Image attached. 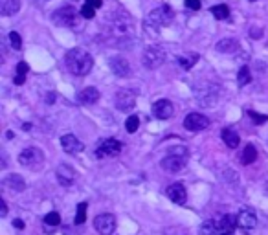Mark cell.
Masks as SVG:
<instances>
[{
    "label": "cell",
    "instance_id": "6da1fadb",
    "mask_svg": "<svg viewBox=\"0 0 268 235\" xmlns=\"http://www.w3.org/2000/svg\"><path fill=\"white\" fill-rule=\"evenodd\" d=\"M66 68L74 74V76H87L88 72L92 70L94 66V59L92 55L88 54L87 50L83 48H72L70 52L64 57Z\"/></svg>",
    "mask_w": 268,
    "mask_h": 235
},
{
    "label": "cell",
    "instance_id": "7a4b0ae2",
    "mask_svg": "<svg viewBox=\"0 0 268 235\" xmlns=\"http://www.w3.org/2000/svg\"><path fill=\"white\" fill-rule=\"evenodd\" d=\"M221 88L211 81H198L195 85V98L200 107H215V103L219 101Z\"/></svg>",
    "mask_w": 268,
    "mask_h": 235
},
{
    "label": "cell",
    "instance_id": "3957f363",
    "mask_svg": "<svg viewBox=\"0 0 268 235\" xmlns=\"http://www.w3.org/2000/svg\"><path fill=\"white\" fill-rule=\"evenodd\" d=\"M173 9L169 8L167 4H162L160 8L153 9L145 20V30H151V28H162V26H167V24L173 22Z\"/></svg>",
    "mask_w": 268,
    "mask_h": 235
},
{
    "label": "cell",
    "instance_id": "277c9868",
    "mask_svg": "<svg viewBox=\"0 0 268 235\" xmlns=\"http://www.w3.org/2000/svg\"><path fill=\"white\" fill-rule=\"evenodd\" d=\"M142 63L147 70H156V68H160L162 64L166 63V50L162 46H158V44L145 48V52L142 55Z\"/></svg>",
    "mask_w": 268,
    "mask_h": 235
},
{
    "label": "cell",
    "instance_id": "5b68a950",
    "mask_svg": "<svg viewBox=\"0 0 268 235\" xmlns=\"http://www.w3.org/2000/svg\"><path fill=\"white\" fill-rule=\"evenodd\" d=\"M19 164L28 167V169H40L44 164V155L39 147H26L19 155Z\"/></svg>",
    "mask_w": 268,
    "mask_h": 235
},
{
    "label": "cell",
    "instance_id": "8992f818",
    "mask_svg": "<svg viewBox=\"0 0 268 235\" xmlns=\"http://www.w3.org/2000/svg\"><path fill=\"white\" fill-rule=\"evenodd\" d=\"M52 20L57 24V26H66V28H74L77 24V13H76V8L74 6H63L54 11L52 15Z\"/></svg>",
    "mask_w": 268,
    "mask_h": 235
},
{
    "label": "cell",
    "instance_id": "52a82bcc",
    "mask_svg": "<svg viewBox=\"0 0 268 235\" xmlns=\"http://www.w3.org/2000/svg\"><path fill=\"white\" fill-rule=\"evenodd\" d=\"M112 33H116L118 37H125L133 32V20L127 13H119V15H112Z\"/></svg>",
    "mask_w": 268,
    "mask_h": 235
},
{
    "label": "cell",
    "instance_id": "ba28073f",
    "mask_svg": "<svg viewBox=\"0 0 268 235\" xmlns=\"http://www.w3.org/2000/svg\"><path fill=\"white\" fill-rule=\"evenodd\" d=\"M121 141L114 140V138H109V140H103L99 143V147L96 149V157L97 158H112V157H118L121 153Z\"/></svg>",
    "mask_w": 268,
    "mask_h": 235
},
{
    "label": "cell",
    "instance_id": "9c48e42d",
    "mask_svg": "<svg viewBox=\"0 0 268 235\" xmlns=\"http://www.w3.org/2000/svg\"><path fill=\"white\" fill-rule=\"evenodd\" d=\"M94 228L97 234L101 235H112L114 230H116V219L111 213H103V215H97L94 219Z\"/></svg>",
    "mask_w": 268,
    "mask_h": 235
},
{
    "label": "cell",
    "instance_id": "30bf717a",
    "mask_svg": "<svg viewBox=\"0 0 268 235\" xmlns=\"http://www.w3.org/2000/svg\"><path fill=\"white\" fill-rule=\"evenodd\" d=\"M114 101H116V109L121 110V112H129V110H133L136 107V94H134L133 90H119L116 98H114Z\"/></svg>",
    "mask_w": 268,
    "mask_h": 235
},
{
    "label": "cell",
    "instance_id": "8fae6325",
    "mask_svg": "<svg viewBox=\"0 0 268 235\" xmlns=\"http://www.w3.org/2000/svg\"><path fill=\"white\" fill-rule=\"evenodd\" d=\"M237 222H239V228L245 230V232H250L253 228L257 226V215L253 212L252 208H243L237 213Z\"/></svg>",
    "mask_w": 268,
    "mask_h": 235
},
{
    "label": "cell",
    "instance_id": "7c38bea8",
    "mask_svg": "<svg viewBox=\"0 0 268 235\" xmlns=\"http://www.w3.org/2000/svg\"><path fill=\"white\" fill-rule=\"evenodd\" d=\"M208 125H210V119L202 116V114H198V112H190L184 118V127L188 131H204Z\"/></svg>",
    "mask_w": 268,
    "mask_h": 235
},
{
    "label": "cell",
    "instance_id": "4fadbf2b",
    "mask_svg": "<svg viewBox=\"0 0 268 235\" xmlns=\"http://www.w3.org/2000/svg\"><path fill=\"white\" fill-rule=\"evenodd\" d=\"M166 195H167V198H169L171 202L178 204V206H184L186 200H188V191H186V188L182 186L180 182L171 184V186L166 189Z\"/></svg>",
    "mask_w": 268,
    "mask_h": 235
},
{
    "label": "cell",
    "instance_id": "5bb4252c",
    "mask_svg": "<svg viewBox=\"0 0 268 235\" xmlns=\"http://www.w3.org/2000/svg\"><path fill=\"white\" fill-rule=\"evenodd\" d=\"M109 66H111L112 74H116L118 78H127V76L131 74L129 61H127L125 57H121V55H114V57H111Z\"/></svg>",
    "mask_w": 268,
    "mask_h": 235
},
{
    "label": "cell",
    "instance_id": "9a60e30c",
    "mask_svg": "<svg viewBox=\"0 0 268 235\" xmlns=\"http://www.w3.org/2000/svg\"><path fill=\"white\" fill-rule=\"evenodd\" d=\"M173 103L169 99H158L153 105V116L158 118V119H169L173 116Z\"/></svg>",
    "mask_w": 268,
    "mask_h": 235
},
{
    "label": "cell",
    "instance_id": "2e32d148",
    "mask_svg": "<svg viewBox=\"0 0 268 235\" xmlns=\"http://www.w3.org/2000/svg\"><path fill=\"white\" fill-rule=\"evenodd\" d=\"M186 160H188L186 157H178V155H171V153H169L160 164H162V167H164L166 171L176 173V171H180L182 167L186 165Z\"/></svg>",
    "mask_w": 268,
    "mask_h": 235
},
{
    "label": "cell",
    "instance_id": "e0dca14e",
    "mask_svg": "<svg viewBox=\"0 0 268 235\" xmlns=\"http://www.w3.org/2000/svg\"><path fill=\"white\" fill-rule=\"evenodd\" d=\"M56 176H57V182H59L61 186H66V188H68V186H72L74 180H76V171L72 169L70 165L61 164L59 167H57Z\"/></svg>",
    "mask_w": 268,
    "mask_h": 235
},
{
    "label": "cell",
    "instance_id": "ac0fdd59",
    "mask_svg": "<svg viewBox=\"0 0 268 235\" xmlns=\"http://www.w3.org/2000/svg\"><path fill=\"white\" fill-rule=\"evenodd\" d=\"M61 145H63L64 153H68V155H77V153H81V151L85 149V145L74 134H64L63 138H61Z\"/></svg>",
    "mask_w": 268,
    "mask_h": 235
},
{
    "label": "cell",
    "instance_id": "d6986e66",
    "mask_svg": "<svg viewBox=\"0 0 268 235\" xmlns=\"http://www.w3.org/2000/svg\"><path fill=\"white\" fill-rule=\"evenodd\" d=\"M2 186L6 189H9V191H13V193H20V191L26 189V182H24V178L20 175H15V173H13V175H8V176L4 178Z\"/></svg>",
    "mask_w": 268,
    "mask_h": 235
},
{
    "label": "cell",
    "instance_id": "ffe728a7",
    "mask_svg": "<svg viewBox=\"0 0 268 235\" xmlns=\"http://www.w3.org/2000/svg\"><path fill=\"white\" fill-rule=\"evenodd\" d=\"M237 226H239V222H237L235 215H222L221 220L217 222V230H219V234H224V232H233Z\"/></svg>",
    "mask_w": 268,
    "mask_h": 235
},
{
    "label": "cell",
    "instance_id": "44dd1931",
    "mask_svg": "<svg viewBox=\"0 0 268 235\" xmlns=\"http://www.w3.org/2000/svg\"><path fill=\"white\" fill-rule=\"evenodd\" d=\"M77 98L83 105H92V103H96L99 99V92H97V88H94V86H87L85 90L79 92Z\"/></svg>",
    "mask_w": 268,
    "mask_h": 235
},
{
    "label": "cell",
    "instance_id": "7402d4cb",
    "mask_svg": "<svg viewBox=\"0 0 268 235\" xmlns=\"http://www.w3.org/2000/svg\"><path fill=\"white\" fill-rule=\"evenodd\" d=\"M20 9V0H0V13L4 17L15 15Z\"/></svg>",
    "mask_w": 268,
    "mask_h": 235
},
{
    "label": "cell",
    "instance_id": "603a6c76",
    "mask_svg": "<svg viewBox=\"0 0 268 235\" xmlns=\"http://www.w3.org/2000/svg\"><path fill=\"white\" fill-rule=\"evenodd\" d=\"M239 50V42L235 39H221L217 42V52L221 54H235Z\"/></svg>",
    "mask_w": 268,
    "mask_h": 235
},
{
    "label": "cell",
    "instance_id": "cb8c5ba5",
    "mask_svg": "<svg viewBox=\"0 0 268 235\" xmlns=\"http://www.w3.org/2000/svg\"><path fill=\"white\" fill-rule=\"evenodd\" d=\"M222 140H224V143L228 145L230 149H235L237 145H239V134L235 133V131H231V129H224L222 131Z\"/></svg>",
    "mask_w": 268,
    "mask_h": 235
},
{
    "label": "cell",
    "instance_id": "d4e9b609",
    "mask_svg": "<svg viewBox=\"0 0 268 235\" xmlns=\"http://www.w3.org/2000/svg\"><path fill=\"white\" fill-rule=\"evenodd\" d=\"M255 158H257V149L253 147V145H246L245 151H243V157H241V160H243V164L248 165L252 164V162H255Z\"/></svg>",
    "mask_w": 268,
    "mask_h": 235
},
{
    "label": "cell",
    "instance_id": "484cf974",
    "mask_svg": "<svg viewBox=\"0 0 268 235\" xmlns=\"http://www.w3.org/2000/svg\"><path fill=\"white\" fill-rule=\"evenodd\" d=\"M198 234L200 235H217L219 234V230H217V222H213V220H206L200 224L198 228Z\"/></svg>",
    "mask_w": 268,
    "mask_h": 235
},
{
    "label": "cell",
    "instance_id": "4316f807",
    "mask_svg": "<svg viewBox=\"0 0 268 235\" xmlns=\"http://www.w3.org/2000/svg\"><path fill=\"white\" fill-rule=\"evenodd\" d=\"M250 81H252L250 68H248V66H243V68L239 70V74H237V83H239V86H245V85H248Z\"/></svg>",
    "mask_w": 268,
    "mask_h": 235
},
{
    "label": "cell",
    "instance_id": "83f0119b",
    "mask_svg": "<svg viewBox=\"0 0 268 235\" xmlns=\"http://www.w3.org/2000/svg\"><path fill=\"white\" fill-rule=\"evenodd\" d=\"M198 61V55L197 54H191V55H186V57H178V63H180L182 68L190 70L191 66H195Z\"/></svg>",
    "mask_w": 268,
    "mask_h": 235
},
{
    "label": "cell",
    "instance_id": "f1b7e54d",
    "mask_svg": "<svg viewBox=\"0 0 268 235\" xmlns=\"http://www.w3.org/2000/svg\"><path fill=\"white\" fill-rule=\"evenodd\" d=\"M211 13L215 15V19H219V20H224V19H228L230 9H228V6L221 4V6H213V8H211Z\"/></svg>",
    "mask_w": 268,
    "mask_h": 235
},
{
    "label": "cell",
    "instance_id": "f546056e",
    "mask_svg": "<svg viewBox=\"0 0 268 235\" xmlns=\"http://www.w3.org/2000/svg\"><path fill=\"white\" fill-rule=\"evenodd\" d=\"M138 127H140V118L138 116H131V118H127V121H125V129H127V133H136L138 131Z\"/></svg>",
    "mask_w": 268,
    "mask_h": 235
},
{
    "label": "cell",
    "instance_id": "4dcf8cb0",
    "mask_svg": "<svg viewBox=\"0 0 268 235\" xmlns=\"http://www.w3.org/2000/svg\"><path fill=\"white\" fill-rule=\"evenodd\" d=\"M44 224H48V226H59L61 224V215L57 212H50L48 215H44Z\"/></svg>",
    "mask_w": 268,
    "mask_h": 235
},
{
    "label": "cell",
    "instance_id": "1f68e13d",
    "mask_svg": "<svg viewBox=\"0 0 268 235\" xmlns=\"http://www.w3.org/2000/svg\"><path fill=\"white\" fill-rule=\"evenodd\" d=\"M87 208L88 204L87 202H81L77 206V215H76V224H83L87 220Z\"/></svg>",
    "mask_w": 268,
    "mask_h": 235
},
{
    "label": "cell",
    "instance_id": "d6a6232c",
    "mask_svg": "<svg viewBox=\"0 0 268 235\" xmlns=\"http://www.w3.org/2000/svg\"><path fill=\"white\" fill-rule=\"evenodd\" d=\"M248 116L252 118V121L255 125H263L268 121V116L267 114H259V112H253V110H248Z\"/></svg>",
    "mask_w": 268,
    "mask_h": 235
},
{
    "label": "cell",
    "instance_id": "836d02e7",
    "mask_svg": "<svg viewBox=\"0 0 268 235\" xmlns=\"http://www.w3.org/2000/svg\"><path fill=\"white\" fill-rule=\"evenodd\" d=\"M8 37H9V42H11V48H15V50H20V48H22V39H20V35L17 32H11Z\"/></svg>",
    "mask_w": 268,
    "mask_h": 235
},
{
    "label": "cell",
    "instance_id": "e575fe53",
    "mask_svg": "<svg viewBox=\"0 0 268 235\" xmlns=\"http://www.w3.org/2000/svg\"><path fill=\"white\" fill-rule=\"evenodd\" d=\"M94 9H96V8H92L90 4H85V6L81 8V15L85 17V19H94V15H96Z\"/></svg>",
    "mask_w": 268,
    "mask_h": 235
},
{
    "label": "cell",
    "instance_id": "d590c367",
    "mask_svg": "<svg viewBox=\"0 0 268 235\" xmlns=\"http://www.w3.org/2000/svg\"><path fill=\"white\" fill-rule=\"evenodd\" d=\"M171 155H178V157H186L188 158V147H184V145H178V147H171L169 149Z\"/></svg>",
    "mask_w": 268,
    "mask_h": 235
},
{
    "label": "cell",
    "instance_id": "8d00e7d4",
    "mask_svg": "<svg viewBox=\"0 0 268 235\" xmlns=\"http://www.w3.org/2000/svg\"><path fill=\"white\" fill-rule=\"evenodd\" d=\"M186 8L190 9H200V0H186Z\"/></svg>",
    "mask_w": 268,
    "mask_h": 235
},
{
    "label": "cell",
    "instance_id": "74e56055",
    "mask_svg": "<svg viewBox=\"0 0 268 235\" xmlns=\"http://www.w3.org/2000/svg\"><path fill=\"white\" fill-rule=\"evenodd\" d=\"M28 70H30V66L24 63V61L17 64V72H19V74H28Z\"/></svg>",
    "mask_w": 268,
    "mask_h": 235
},
{
    "label": "cell",
    "instance_id": "f35d334b",
    "mask_svg": "<svg viewBox=\"0 0 268 235\" xmlns=\"http://www.w3.org/2000/svg\"><path fill=\"white\" fill-rule=\"evenodd\" d=\"M6 213H8V206H6V200H0V215H2V217H6Z\"/></svg>",
    "mask_w": 268,
    "mask_h": 235
},
{
    "label": "cell",
    "instance_id": "ab89813d",
    "mask_svg": "<svg viewBox=\"0 0 268 235\" xmlns=\"http://www.w3.org/2000/svg\"><path fill=\"white\" fill-rule=\"evenodd\" d=\"M13 81H15V85H24V81H26V74H19Z\"/></svg>",
    "mask_w": 268,
    "mask_h": 235
},
{
    "label": "cell",
    "instance_id": "60d3db41",
    "mask_svg": "<svg viewBox=\"0 0 268 235\" xmlns=\"http://www.w3.org/2000/svg\"><path fill=\"white\" fill-rule=\"evenodd\" d=\"M87 4H90V6H92V8H96V9L101 8V6H103L101 0H87Z\"/></svg>",
    "mask_w": 268,
    "mask_h": 235
},
{
    "label": "cell",
    "instance_id": "b9f144b4",
    "mask_svg": "<svg viewBox=\"0 0 268 235\" xmlns=\"http://www.w3.org/2000/svg\"><path fill=\"white\" fill-rule=\"evenodd\" d=\"M250 33H252V37H255V39H259L261 35H263V32H261L259 28H252V32Z\"/></svg>",
    "mask_w": 268,
    "mask_h": 235
},
{
    "label": "cell",
    "instance_id": "7bdbcfd3",
    "mask_svg": "<svg viewBox=\"0 0 268 235\" xmlns=\"http://www.w3.org/2000/svg\"><path fill=\"white\" fill-rule=\"evenodd\" d=\"M13 226L19 228V230H22V228H24V222L20 219H15V220H13Z\"/></svg>",
    "mask_w": 268,
    "mask_h": 235
},
{
    "label": "cell",
    "instance_id": "ee69618b",
    "mask_svg": "<svg viewBox=\"0 0 268 235\" xmlns=\"http://www.w3.org/2000/svg\"><path fill=\"white\" fill-rule=\"evenodd\" d=\"M22 129H24V131H30V129H32V125H30V123H24Z\"/></svg>",
    "mask_w": 268,
    "mask_h": 235
},
{
    "label": "cell",
    "instance_id": "f6af8a7d",
    "mask_svg": "<svg viewBox=\"0 0 268 235\" xmlns=\"http://www.w3.org/2000/svg\"><path fill=\"white\" fill-rule=\"evenodd\" d=\"M221 235H231V232H224V234H221Z\"/></svg>",
    "mask_w": 268,
    "mask_h": 235
},
{
    "label": "cell",
    "instance_id": "bcb514c9",
    "mask_svg": "<svg viewBox=\"0 0 268 235\" xmlns=\"http://www.w3.org/2000/svg\"><path fill=\"white\" fill-rule=\"evenodd\" d=\"M37 2H48V0H37Z\"/></svg>",
    "mask_w": 268,
    "mask_h": 235
},
{
    "label": "cell",
    "instance_id": "7dc6e473",
    "mask_svg": "<svg viewBox=\"0 0 268 235\" xmlns=\"http://www.w3.org/2000/svg\"><path fill=\"white\" fill-rule=\"evenodd\" d=\"M267 195H268V184H267Z\"/></svg>",
    "mask_w": 268,
    "mask_h": 235
},
{
    "label": "cell",
    "instance_id": "c3c4849f",
    "mask_svg": "<svg viewBox=\"0 0 268 235\" xmlns=\"http://www.w3.org/2000/svg\"><path fill=\"white\" fill-rule=\"evenodd\" d=\"M250 2H255V0H250Z\"/></svg>",
    "mask_w": 268,
    "mask_h": 235
}]
</instances>
